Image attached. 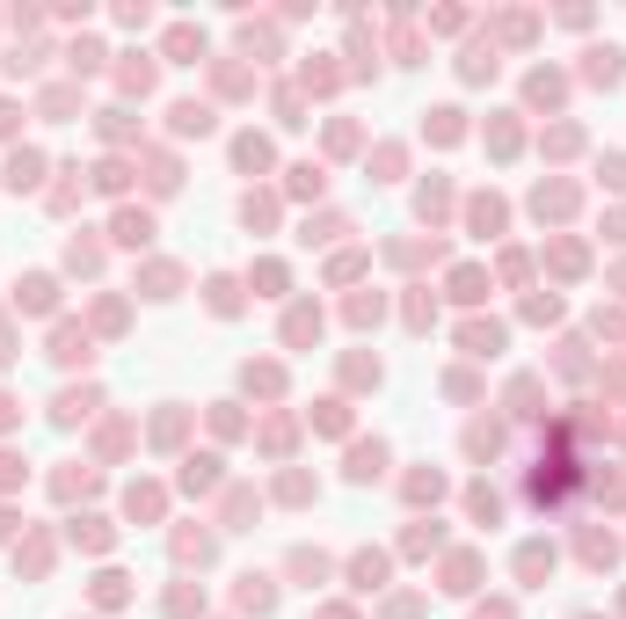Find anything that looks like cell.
<instances>
[{"instance_id":"30","label":"cell","mask_w":626,"mask_h":619,"mask_svg":"<svg viewBox=\"0 0 626 619\" xmlns=\"http://www.w3.org/2000/svg\"><path fill=\"white\" fill-rule=\"evenodd\" d=\"M15 423V401H8V393H0V430H8Z\"/></svg>"},{"instance_id":"11","label":"cell","mask_w":626,"mask_h":619,"mask_svg":"<svg viewBox=\"0 0 626 619\" xmlns=\"http://www.w3.org/2000/svg\"><path fill=\"white\" fill-rule=\"evenodd\" d=\"M176 285H183L176 262H153V270H146V299H176Z\"/></svg>"},{"instance_id":"21","label":"cell","mask_w":626,"mask_h":619,"mask_svg":"<svg viewBox=\"0 0 626 619\" xmlns=\"http://www.w3.org/2000/svg\"><path fill=\"white\" fill-rule=\"evenodd\" d=\"M313 328H321V314H313V306H299L292 321H284V335H292V343H306V335H313Z\"/></svg>"},{"instance_id":"1","label":"cell","mask_w":626,"mask_h":619,"mask_svg":"<svg viewBox=\"0 0 626 619\" xmlns=\"http://www.w3.org/2000/svg\"><path fill=\"white\" fill-rule=\"evenodd\" d=\"M51 299H59L51 277H22V285H15V306H30V314H51Z\"/></svg>"},{"instance_id":"18","label":"cell","mask_w":626,"mask_h":619,"mask_svg":"<svg viewBox=\"0 0 626 619\" xmlns=\"http://www.w3.org/2000/svg\"><path fill=\"white\" fill-rule=\"evenodd\" d=\"M211 306H219V314L241 306V285H234V277H211Z\"/></svg>"},{"instance_id":"23","label":"cell","mask_w":626,"mask_h":619,"mask_svg":"<svg viewBox=\"0 0 626 619\" xmlns=\"http://www.w3.org/2000/svg\"><path fill=\"white\" fill-rule=\"evenodd\" d=\"M73 539H81V546H109V525H102V518H81Z\"/></svg>"},{"instance_id":"2","label":"cell","mask_w":626,"mask_h":619,"mask_svg":"<svg viewBox=\"0 0 626 619\" xmlns=\"http://www.w3.org/2000/svg\"><path fill=\"white\" fill-rule=\"evenodd\" d=\"M386 474V444L372 437V444H357V452H350V481H379Z\"/></svg>"},{"instance_id":"24","label":"cell","mask_w":626,"mask_h":619,"mask_svg":"<svg viewBox=\"0 0 626 619\" xmlns=\"http://www.w3.org/2000/svg\"><path fill=\"white\" fill-rule=\"evenodd\" d=\"M292 197H321V168H292Z\"/></svg>"},{"instance_id":"28","label":"cell","mask_w":626,"mask_h":619,"mask_svg":"<svg viewBox=\"0 0 626 619\" xmlns=\"http://www.w3.org/2000/svg\"><path fill=\"white\" fill-rule=\"evenodd\" d=\"M437 488H444L437 474H416V481H408V495H416V503H437Z\"/></svg>"},{"instance_id":"4","label":"cell","mask_w":626,"mask_h":619,"mask_svg":"<svg viewBox=\"0 0 626 619\" xmlns=\"http://www.w3.org/2000/svg\"><path fill=\"white\" fill-rule=\"evenodd\" d=\"M51 357H59V365H88V335L81 328H59V335H51Z\"/></svg>"},{"instance_id":"26","label":"cell","mask_w":626,"mask_h":619,"mask_svg":"<svg viewBox=\"0 0 626 619\" xmlns=\"http://www.w3.org/2000/svg\"><path fill=\"white\" fill-rule=\"evenodd\" d=\"M183 481H190V488H211V481H219V460H190V474H183Z\"/></svg>"},{"instance_id":"19","label":"cell","mask_w":626,"mask_h":619,"mask_svg":"<svg viewBox=\"0 0 626 619\" xmlns=\"http://www.w3.org/2000/svg\"><path fill=\"white\" fill-rule=\"evenodd\" d=\"M525 95H532V102H561V73H546V66H539V73H532V88H525Z\"/></svg>"},{"instance_id":"8","label":"cell","mask_w":626,"mask_h":619,"mask_svg":"<svg viewBox=\"0 0 626 619\" xmlns=\"http://www.w3.org/2000/svg\"><path fill=\"white\" fill-rule=\"evenodd\" d=\"M350 583H357V590H379V583H386V554H357V561H350Z\"/></svg>"},{"instance_id":"17","label":"cell","mask_w":626,"mask_h":619,"mask_svg":"<svg viewBox=\"0 0 626 619\" xmlns=\"http://www.w3.org/2000/svg\"><path fill=\"white\" fill-rule=\"evenodd\" d=\"M474 227L495 241V227H502V204H495V197H474Z\"/></svg>"},{"instance_id":"13","label":"cell","mask_w":626,"mask_h":619,"mask_svg":"<svg viewBox=\"0 0 626 619\" xmlns=\"http://www.w3.org/2000/svg\"><path fill=\"white\" fill-rule=\"evenodd\" d=\"M176 132L190 139V132H211V109L204 102H176Z\"/></svg>"},{"instance_id":"14","label":"cell","mask_w":626,"mask_h":619,"mask_svg":"<svg viewBox=\"0 0 626 619\" xmlns=\"http://www.w3.org/2000/svg\"><path fill=\"white\" fill-rule=\"evenodd\" d=\"M451 299H488V277L481 270H459V277H451Z\"/></svg>"},{"instance_id":"25","label":"cell","mask_w":626,"mask_h":619,"mask_svg":"<svg viewBox=\"0 0 626 619\" xmlns=\"http://www.w3.org/2000/svg\"><path fill=\"white\" fill-rule=\"evenodd\" d=\"M241 219H248V227H270L277 204H270V197H248V204H241Z\"/></svg>"},{"instance_id":"15","label":"cell","mask_w":626,"mask_h":619,"mask_svg":"<svg viewBox=\"0 0 626 619\" xmlns=\"http://www.w3.org/2000/svg\"><path fill=\"white\" fill-rule=\"evenodd\" d=\"M234 160H241V168H270V146L248 132V139H234Z\"/></svg>"},{"instance_id":"22","label":"cell","mask_w":626,"mask_h":619,"mask_svg":"<svg viewBox=\"0 0 626 619\" xmlns=\"http://www.w3.org/2000/svg\"><path fill=\"white\" fill-rule=\"evenodd\" d=\"M430 139H459V109H430Z\"/></svg>"},{"instance_id":"16","label":"cell","mask_w":626,"mask_h":619,"mask_svg":"<svg viewBox=\"0 0 626 619\" xmlns=\"http://www.w3.org/2000/svg\"><path fill=\"white\" fill-rule=\"evenodd\" d=\"M190 51L204 59V37H197V30H176V37H167V59H183V66H190Z\"/></svg>"},{"instance_id":"20","label":"cell","mask_w":626,"mask_h":619,"mask_svg":"<svg viewBox=\"0 0 626 619\" xmlns=\"http://www.w3.org/2000/svg\"><path fill=\"white\" fill-rule=\"evenodd\" d=\"M88 408H95V393H66V401H59V408H51V416H59V423H81Z\"/></svg>"},{"instance_id":"10","label":"cell","mask_w":626,"mask_h":619,"mask_svg":"<svg viewBox=\"0 0 626 619\" xmlns=\"http://www.w3.org/2000/svg\"><path fill=\"white\" fill-rule=\"evenodd\" d=\"M546 569H553V546H539V539H532V546L518 554V576H525V583H539Z\"/></svg>"},{"instance_id":"9","label":"cell","mask_w":626,"mask_h":619,"mask_svg":"<svg viewBox=\"0 0 626 619\" xmlns=\"http://www.w3.org/2000/svg\"><path fill=\"white\" fill-rule=\"evenodd\" d=\"M467 452H474V460H495V452H502V430H495V423H474V430H467Z\"/></svg>"},{"instance_id":"27","label":"cell","mask_w":626,"mask_h":619,"mask_svg":"<svg viewBox=\"0 0 626 619\" xmlns=\"http://www.w3.org/2000/svg\"><path fill=\"white\" fill-rule=\"evenodd\" d=\"M481 73H495V51H481V44H474V51H467V81H481Z\"/></svg>"},{"instance_id":"3","label":"cell","mask_w":626,"mask_h":619,"mask_svg":"<svg viewBox=\"0 0 626 619\" xmlns=\"http://www.w3.org/2000/svg\"><path fill=\"white\" fill-rule=\"evenodd\" d=\"M117 241L124 248H146L153 241V211H117Z\"/></svg>"},{"instance_id":"5","label":"cell","mask_w":626,"mask_h":619,"mask_svg":"<svg viewBox=\"0 0 626 619\" xmlns=\"http://www.w3.org/2000/svg\"><path fill=\"white\" fill-rule=\"evenodd\" d=\"M459 343H467L474 357H495V350H502V328H495V321H474V328L459 335Z\"/></svg>"},{"instance_id":"6","label":"cell","mask_w":626,"mask_h":619,"mask_svg":"<svg viewBox=\"0 0 626 619\" xmlns=\"http://www.w3.org/2000/svg\"><path fill=\"white\" fill-rule=\"evenodd\" d=\"M583 59H590L583 73H590V81H605V88H612V81L626 73V66H619V51H612V44H597V51H583Z\"/></svg>"},{"instance_id":"29","label":"cell","mask_w":626,"mask_h":619,"mask_svg":"<svg viewBox=\"0 0 626 619\" xmlns=\"http://www.w3.org/2000/svg\"><path fill=\"white\" fill-rule=\"evenodd\" d=\"M22 481V460H8V452H0V488H15Z\"/></svg>"},{"instance_id":"7","label":"cell","mask_w":626,"mask_h":619,"mask_svg":"<svg viewBox=\"0 0 626 619\" xmlns=\"http://www.w3.org/2000/svg\"><path fill=\"white\" fill-rule=\"evenodd\" d=\"M37 183H44V160L37 153H15L8 160V190H37Z\"/></svg>"},{"instance_id":"12","label":"cell","mask_w":626,"mask_h":619,"mask_svg":"<svg viewBox=\"0 0 626 619\" xmlns=\"http://www.w3.org/2000/svg\"><path fill=\"white\" fill-rule=\"evenodd\" d=\"M241 605H248V612H270V605H277L270 576H241Z\"/></svg>"}]
</instances>
